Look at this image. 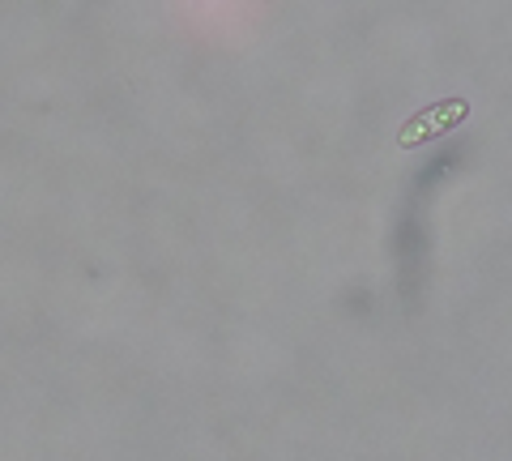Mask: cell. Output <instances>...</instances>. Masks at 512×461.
<instances>
[{
    "instance_id": "cell-1",
    "label": "cell",
    "mask_w": 512,
    "mask_h": 461,
    "mask_svg": "<svg viewBox=\"0 0 512 461\" xmlns=\"http://www.w3.org/2000/svg\"><path fill=\"white\" fill-rule=\"evenodd\" d=\"M457 120H466V103H448V107H431V111H423L414 124H406L402 129V146H414V141H423V137H431V133H440V129H448V124H457Z\"/></svg>"
}]
</instances>
